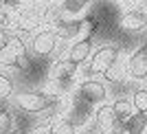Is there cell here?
Here are the masks:
<instances>
[{
	"mask_svg": "<svg viewBox=\"0 0 147 134\" xmlns=\"http://www.w3.org/2000/svg\"><path fill=\"white\" fill-rule=\"evenodd\" d=\"M0 134H16V119L7 106L0 104Z\"/></svg>",
	"mask_w": 147,
	"mask_h": 134,
	"instance_id": "15",
	"label": "cell"
},
{
	"mask_svg": "<svg viewBox=\"0 0 147 134\" xmlns=\"http://www.w3.org/2000/svg\"><path fill=\"white\" fill-rule=\"evenodd\" d=\"M125 66H127V77L132 81H147V42L127 55Z\"/></svg>",
	"mask_w": 147,
	"mask_h": 134,
	"instance_id": "6",
	"label": "cell"
},
{
	"mask_svg": "<svg viewBox=\"0 0 147 134\" xmlns=\"http://www.w3.org/2000/svg\"><path fill=\"white\" fill-rule=\"evenodd\" d=\"M66 112H68L66 116L75 123V125H77V128L86 125L90 119H94V108H92L90 104H86L81 97H77V95L73 97V101H70V106H68Z\"/></svg>",
	"mask_w": 147,
	"mask_h": 134,
	"instance_id": "10",
	"label": "cell"
},
{
	"mask_svg": "<svg viewBox=\"0 0 147 134\" xmlns=\"http://www.w3.org/2000/svg\"><path fill=\"white\" fill-rule=\"evenodd\" d=\"M94 125H97L101 132H108V130H112L114 125H117V114H114V108H112V104H103L99 106V108H94Z\"/></svg>",
	"mask_w": 147,
	"mask_h": 134,
	"instance_id": "11",
	"label": "cell"
},
{
	"mask_svg": "<svg viewBox=\"0 0 147 134\" xmlns=\"http://www.w3.org/2000/svg\"><path fill=\"white\" fill-rule=\"evenodd\" d=\"M13 104L18 106L22 112L42 114V112H49V110L55 108L57 99L49 90H20V92H16Z\"/></svg>",
	"mask_w": 147,
	"mask_h": 134,
	"instance_id": "3",
	"label": "cell"
},
{
	"mask_svg": "<svg viewBox=\"0 0 147 134\" xmlns=\"http://www.w3.org/2000/svg\"><path fill=\"white\" fill-rule=\"evenodd\" d=\"M16 97V92H13V81L7 77L5 73H0V104H5L7 99Z\"/></svg>",
	"mask_w": 147,
	"mask_h": 134,
	"instance_id": "19",
	"label": "cell"
},
{
	"mask_svg": "<svg viewBox=\"0 0 147 134\" xmlns=\"http://www.w3.org/2000/svg\"><path fill=\"white\" fill-rule=\"evenodd\" d=\"M119 26L127 33H145L147 31V11L145 9H127L121 13Z\"/></svg>",
	"mask_w": 147,
	"mask_h": 134,
	"instance_id": "8",
	"label": "cell"
},
{
	"mask_svg": "<svg viewBox=\"0 0 147 134\" xmlns=\"http://www.w3.org/2000/svg\"><path fill=\"white\" fill-rule=\"evenodd\" d=\"M77 70L79 66L68 62L66 57H59V60L53 62L51 66V77H49V92L55 99L68 97L70 92H77V86H79V79H77Z\"/></svg>",
	"mask_w": 147,
	"mask_h": 134,
	"instance_id": "1",
	"label": "cell"
},
{
	"mask_svg": "<svg viewBox=\"0 0 147 134\" xmlns=\"http://www.w3.org/2000/svg\"><path fill=\"white\" fill-rule=\"evenodd\" d=\"M125 77H127V66H125V60H119L117 64H114V66H112L110 70L103 75V77H101V79L110 86V84H119V81H123Z\"/></svg>",
	"mask_w": 147,
	"mask_h": 134,
	"instance_id": "14",
	"label": "cell"
},
{
	"mask_svg": "<svg viewBox=\"0 0 147 134\" xmlns=\"http://www.w3.org/2000/svg\"><path fill=\"white\" fill-rule=\"evenodd\" d=\"M112 108H114V114H117V121L119 123H127L132 116H134V104L129 97H117L112 101Z\"/></svg>",
	"mask_w": 147,
	"mask_h": 134,
	"instance_id": "12",
	"label": "cell"
},
{
	"mask_svg": "<svg viewBox=\"0 0 147 134\" xmlns=\"http://www.w3.org/2000/svg\"><path fill=\"white\" fill-rule=\"evenodd\" d=\"M75 95L81 97L86 104H90L92 108H99V106L108 104L110 88H108V84L103 79H81Z\"/></svg>",
	"mask_w": 147,
	"mask_h": 134,
	"instance_id": "4",
	"label": "cell"
},
{
	"mask_svg": "<svg viewBox=\"0 0 147 134\" xmlns=\"http://www.w3.org/2000/svg\"><path fill=\"white\" fill-rule=\"evenodd\" d=\"M81 26H84V18H64L57 24L49 26L55 31V35L59 37V42H77L81 40Z\"/></svg>",
	"mask_w": 147,
	"mask_h": 134,
	"instance_id": "7",
	"label": "cell"
},
{
	"mask_svg": "<svg viewBox=\"0 0 147 134\" xmlns=\"http://www.w3.org/2000/svg\"><path fill=\"white\" fill-rule=\"evenodd\" d=\"M132 104H134L136 112H143L147 114V86H141V88H134L132 90Z\"/></svg>",
	"mask_w": 147,
	"mask_h": 134,
	"instance_id": "18",
	"label": "cell"
},
{
	"mask_svg": "<svg viewBox=\"0 0 147 134\" xmlns=\"http://www.w3.org/2000/svg\"><path fill=\"white\" fill-rule=\"evenodd\" d=\"M0 31H5V24H2V13H0Z\"/></svg>",
	"mask_w": 147,
	"mask_h": 134,
	"instance_id": "23",
	"label": "cell"
},
{
	"mask_svg": "<svg viewBox=\"0 0 147 134\" xmlns=\"http://www.w3.org/2000/svg\"><path fill=\"white\" fill-rule=\"evenodd\" d=\"M119 60H121V49H119L117 44H101V46L92 53L90 62L86 64V79L103 77Z\"/></svg>",
	"mask_w": 147,
	"mask_h": 134,
	"instance_id": "2",
	"label": "cell"
},
{
	"mask_svg": "<svg viewBox=\"0 0 147 134\" xmlns=\"http://www.w3.org/2000/svg\"><path fill=\"white\" fill-rule=\"evenodd\" d=\"M29 134H53V132H51V125H46V123H37Z\"/></svg>",
	"mask_w": 147,
	"mask_h": 134,
	"instance_id": "21",
	"label": "cell"
},
{
	"mask_svg": "<svg viewBox=\"0 0 147 134\" xmlns=\"http://www.w3.org/2000/svg\"><path fill=\"white\" fill-rule=\"evenodd\" d=\"M94 42L92 40H77V42L68 44L66 49V60L73 62V64H77V66H84V64H88L92 57V53H94Z\"/></svg>",
	"mask_w": 147,
	"mask_h": 134,
	"instance_id": "9",
	"label": "cell"
},
{
	"mask_svg": "<svg viewBox=\"0 0 147 134\" xmlns=\"http://www.w3.org/2000/svg\"><path fill=\"white\" fill-rule=\"evenodd\" d=\"M57 5L64 13V18H79L86 11L88 2H84V0H66V2H57Z\"/></svg>",
	"mask_w": 147,
	"mask_h": 134,
	"instance_id": "13",
	"label": "cell"
},
{
	"mask_svg": "<svg viewBox=\"0 0 147 134\" xmlns=\"http://www.w3.org/2000/svg\"><path fill=\"white\" fill-rule=\"evenodd\" d=\"M105 134H127V128H125V123H117L112 130H108Z\"/></svg>",
	"mask_w": 147,
	"mask_h": 134,
	"instance_id": "22",
	"label": "cell"
},
{
	"mask_svg": "<svg viewBox=\"0 0 147 134\" xmlns=\"http://www.w3.org/2000/svg\"><path fill=\"white\" fill-rule=\"evenodd\" d=\"M127 134H145L147 132V114L143 112H134V116L125 123Z\"/></svg>",
	"mask_w": 147,
	"mask_h": 134,
	"instance_id": "16",
	"label": "cell"
},
{
	"mask_svg": "<svg viewBox=\"0 0 147 134\" xmlns=\"http://www.w3.org/2000/svg\"><path fill=\"white\" fill-rule=\"evenodd\" d=\"M97 31V20L94 18H84V26H81V40H92V33Z\"/></svg>",
	"mask_w": 147,
	"mask_h": 134,
	"instance_id": "20",
	"label": "cell"
},
{
	"mask_svg": "<svg viewBox=\"0 0 147 134\" xmlns=\"http://www.w3.org/2000/svg\"><path fill=\"white\" fill-rule=\"evenodd\" d=\"M59 37L55 35V31L53 29H42L37 31L35 35L31 37V44H29V51L35 57H51V55H55L57 49H59Z\"/></svg>",
	"mask_w": 147,
	"mask_h": 134,
	"instance_id": "5",
	"label": "cell"
},
{
	"mask_svg": "<svg viewBox=\"0 0 147 134\" xmlns=\"http://www.w3.org/2000/svg\"><path fill=\"white\" fill-rule=\"evenodd\" d=\"M51 132H53V134H77V132H79V128H77V125L64 114V116H59V119L51 125Z\"/></svg>",
	"mask_w": 147,
	"mask_h": 134,
	"instance_id": "17",
	"label": "cell"
}]
</instances>
